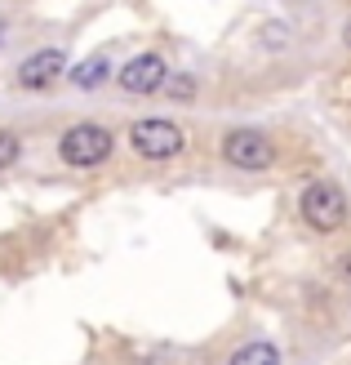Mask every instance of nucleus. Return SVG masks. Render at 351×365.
I'll return each mask as SVG.
<instances>
[{
    "instance_id": "nucleus-10",
    "label": "nucleus",
    "mask_w": 351,
    "mask_h": 365,
    "mask_svg": "<svg viewBox=\"0 0 351 365\" xmlns=\"http://www.w3.org/2000/svg\"><path fill=\"white\" fill-rule=\"evenodd\" d=\"M169 94H174V98H192V94H196V85H192L187 76H174V81H169Z\"/></svg>"
},
{
    "instance_id": "nucleus-9",
    "label": "nucleus",
    "mask_w": 351,
    "mask_h": 365,
    "mask_svg": "<svg viewBox=\"0 0 351 365\" xmlns=\"http://www.w3.org/2000/svg\"><path fill=\"white\" fill-rule=\"evenodd\" d=\"M18 134H9V130H0V170H9L14 160H18Z\"/></svg>"
},
{
    "instance_id": "nucleus-11",
    "label": "nucleus",
    "mask_w": 351,
    "mask_h": 365,
    "mask_svg": "<svg viewBox=\"0 0 351 365\" xmlns=\"http://www.w3.org/2000/svg\"><path fill=\"white\" fill-rule=\"evenodd\" d=\"M342 41H347V49H351V18H347V27H342Z\"/></svg>"
},
{
    "instance_id": "nucleus-1",
    "label": "nucleus",
    "mask_w": 351,
    "mask_h": 365,
    "mask_svg": "<svg viewBox=\"0 0 351 365\" xmlns=\"http://www.w3.org/2000/svg\"><path fill=\"white\" fill-rule=\"evenodd\" d=\"M112 148H116L112 130H103V125H71L63 134V143H58V156L71 170H94V165H103V160L112 156Z\"/></svg>"
},
{
    "instance_id": "nucleus-4",
    "label": "nucleus",
    "mask_w": 351,
    "mask_h": 365,
    "mask_svg": "<svg viewBox=\"0 0 351 365\" xmlns=\"http://www.w3.org/2000/svg\"><path fill=\"white\" fill-rule=\"evenodd\" d=\"M303 218H307V227H316V232H338L347 223V196L334 182H311L303 192Z\"/></svg>"
},
{
    "instance_id": "nucleus-3",
    "label": "nucleus",
    "mask_w": 351,
    "mask_h": 365,
    "mask_svg": "<svg viewBox=\"0 0 351 365\" xmlns=\"http://www.w3.org/2000/svg\"><path fill=\"white\" fill-rule=\"evenodd\" d=\"M223 160L236 170H249V174H263L276 165V148H271V138L267 134H258V130H231L223 138Z\"/></svg>"
},
{
    "instance_id": "nucleus-8",
    "label": "nucleus",
    "mask_w": 351,
    "mask_h": 365,
    "mask_svg": "<svg viewBox=\"0 0 351 365\" xmlns=\"http://www.w3.org/2000/svg\"><path fill=\"white\" fill-rule=\"evenodd\" d=\"M227 365H281V352H276V343H267V339H249L231 352Z\"/></svg>"
},
{
    "instance_id": "nucleus-5",
    "label": "nucleus",
    "mask_w": 351,
    "mask_h": 365,
    "mask_svg": "<svg viewBox=\"0 0 351 365\" xmlns=\"http://www.w3.org/2000/svg\"><path fill=\"white\" fill-rule=\"evenodd\" d=\"M169 85V67H164L160 53H138L120 67V89L125 94H160Z\"/></svg>"
},
{
    "instance_id": "nucleus-7",
    "label": "nucleus",
    "mask_w": 351,
    "mask_h": 365,
    "mask_svg": "<svg viewBox=\"0 0 351 365\" xmlns=\"http://www.w3.org/2000/svg\"><path fill=\"white\" fill-rule=\"evenodd\" d=\"M107 76H112V53L107 49L89 53V58H80L71 67V85L76 89H98V85H107Z\"/></svg>"
},
{
    "instance_id": "nucleus-6",
    "label": "nucleus",
    "mask_w": 351,
    "mask_h": 365,
    "mask_svg": "<svg viewBox=\"0 0 351 365\" xmlns=\"http://www.w3.org/2000/svg\"><path fill=\"white\" fill-rule=\"evenodd\" d=\"M63 67H67L63 49H41V53H31V58L18 63V85L23 89H45V85H53L63 76Z\"/></svg>"
},
{
    "instance_id": "nucleus-2",
    "label": "nucleus",
    "mask_w": 351,
    "mask_h": 365,
    "mask_svg": "<svg viewBox=\"0 0 351 365\" xmlns=\"http://www.w3.org/2000/svg\"><path fill=\"white\" fill-rule=\"evenodd\" d=\"M129 143L142 160H174L182 148H187V134L178 130L174 120H160V116H147L129 125Z\"/></svg>"
}]
</instances>
